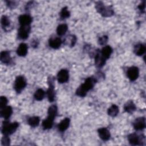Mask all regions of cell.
<instances>
[{"label": "cell", "instance_id": "d6986e66", "mask_svg": "<svg viewBox=\"0 0 146 146\" xmlns=\"http://www.w3.org/2000/svg\"><path fill=\"white\" fill-rule=\"evenodd\" d=\"M145 46L142 43H138L134 46L133 52L134 53L138 56H141L143 55L145 52Z\"/></svg>", "mask_w": 146, "mask_h": 146}, {"label": "cell", "instance_id": "cb8c5ba5", "mask_svg": "<svg viewBox=\"0 0 146 146\" xmlns=\"http://www.w3.org/2000/svg\"><path fill=\"white\" fill-rule=\"evenodd\" d=\"M53 123L54 119L47 117L46 119L43 120L42 125L44 129H48L52 128L53 125Z\"/></svg>", "mask_w": 146, "mask_h": 146}, {"label": "cell", "instance_id": "9c48e42d", "mask_svg": "<svg viewBox=\"0 0 146 146\" xmlns=\"http://www.w3.org/2000/svg\"><path fill=\"white\" fill-rule=\"evenodd\" d=\"M133 126L135 130L141 131L145 127V119L144 117L136 118L133 122Z\"/></svg>", "mask_w": 146, "mask_h": 146}, {"label": "cell", "instance_id": "3957f363", "mask_svg": "<svg viewBox=\"0 0 146 146\" xmlns=\"http://www.w3.org/2000/svg\"><path fill=\"white\" fill-rule=\"evenodd\" d=\"M19 126V124L17 122L10 123L9 121H4L3 122L1 132L4 135H10L15 132Z\"/></svg>", "mask_w": 146, "mask_h": 146}, {"label": "cell", "instance_id": "4dcf8cb0", "mask_svg": "<svg viewBox=\"0 0 146 146\" xmlns=\"http://www.w3.org/2000/svg\"><path fill=\"white\" fill-rule=\"evenodd\" d=\"M1 144L2 145H9L10 144V139L7 135H4L2 138Z\"/></svg>", "mask_w": 146, "mask_h": 146}, {"label": "cell", "instance_id": "ffe728a7", "mask_svg": "<svg viewBox=\"0 0 146 146\" xmlns=\"http://www.w3.org/2000/svg\"><path fill=\"white\" fill-rule=\"evenodd\" d=\"M136 106L132 100H128L124 106V110L125 112L131 113L136 110Z\"/></svg>", "mask_w": 146, "mask_h": 146}, {"label": "cell", "instance_id": "4fadbf2b", "mask_svg": "<svg viewBox=\"0 0 146 146\" xmlns=\"http://www.w3.org/2000/svg\"><path fill=\"white\" fill-rule=\"evenodd\" d=\"M98 132L100 138L103 141H107L110 139L111 134L107 128H100L98 129Z\"/></svg>", "mask_w": 146, "mask_h": 146}, {"label": "cell", "instance_id": "2e32d148", "mask_svg": "<svg viewBox=\"0 0 146 146\" xmlns=\"http://www.w3.org/2000/svg\"><path fill=\"white\" fill-rule=\"evenodd\" d=\"M13 113V109L10 106H6L3 108L1 109L0 115L2 117H3L5 119H8Z\"/></svg>", "mask_w": 146, "mask_h": 146}, {"label": "cell", "instance_id": "83f0119b", "mask_svg": "<svg viewBox=\"0 0 146 146\" xmlns=\"http://www.w3.org/2000/svg\"><path fill=\"white\" fill-rule=\"evenodd\" d=\"M44 96H45V92L42 88L38 89L35 91V92L34 95V97L35 99L36 100H38V101L42 100L44 98Z\"/></svg>", "mask_w": 146, "mask_h": 146}, {"label": "cell", "instance_id": "8fae6325", "mask_svg": "<svg viewBox=\"0 0 146 146\" xmlns=\"http://www.w3.org/2000/svg\"><path fill=\"white\" fill-rule=\"evenodd\" d=\"M106 59L101 55L100 51L99 50L96 51L95 54V63L97 67L101 68L106 63Z\"/></svg>", "mask_w": 146, "mask_h": 146}, {"label": "cell", "instance_id": "d590c367", "mask_svg": "<svg viewBox=\"0 0 146 146\" xmlns=\"http://www.w3.org/2000/svg\"><path fill=\"white\" fill-rule=\"evenodd\" d=\"M38 45V41L36 40V39L35 40H33L31 42V46L34 47V48H35L37 47V46Z\"/></svg>", "mask_w": 146, "mask_h": 146}, {"label": "cell", "instance_id": "f546056e", "mask_svg": "<svg viewBox=\"0 0 146 146\" xmlns=\"http://www.w3.org/2000/svg\"><path fill=\"white\" fill-rule=\"evenodd\" d=\"M60 18L61 19H64L68 18L70 16V13L68 11L67 7H64L62 8L61 11L59 13Z\"/></svg>", "mask_w": 146, "mask_h": 146}, {"label": "cell", "instance_id": "9a60e30c", "mask_svg": "<svg viewBox=\"0 0 146 146\" xmlns=\"http://www.w3.org/2000/svg\"><path fill=\"white\" fill-rule=\"evenodd\" d=\"M62 43V41L61 39L58 37H51L48 41L49 46L54 49H58L59 48Z\"/></svg>", "mask_w": 146, "mask_h": 146}, {"label": "cell", "instance_id": "484cf974", "mask_svg": "<svg viewBox=\"0 0 146 146\" xmlns=\"http://www.w3.org/2000/svg\"><path fill=\"white\" fill-rule=\"evenodd\" d=\"M107 112L111 117H115L119 113V107L115 104H112L108 109Z\"/></svg>", "mask_w": 146, "mask_h": 146}, {"label": "cell", "instance_id": "603a6c76", "mask_svg": "<svg viewBox=\"0 0 146 146\" xmlns=\"http://www.w3.org/2000/svg\"><path fill=\"white\" fill-rule=\"evenodd\" d=\"M58 112V108L56 105L51 106L48 110V117L54 120V118L56 117Z\"/></svg>", "mask_w": 146, "mask_h": 146}, {"label": "cell", "instance_id": "e0dca14e", "mask_svg": "<svg viewBox=\"0 0 146 146\" xmlns=\"http://www.w3.org/2000/svg\"><path fill=\"white\" fill-rule=\"evenodd\" d=\"M27 45L25 43H21L17 49V54L19 56H25L27 53Z\"/></svg>", "mask_w": 146, "mask_h": 146}, {"label": "cell", "instance_id": "7c38bea8", "mask_svg": "<svg viewBox=\"0 0 146 146\" xmlns=\"http://www.w3.org/2000/svg\"><path fill=\"white\" fill-rule=\"evenodd\" d=\"M18 21L21 26H30L33 19L32 17L28 14H22L19 17Z\"/></svg>", "mask_w": 146, "mask_h": 146}, {"label": "cell", "instance_id": "7402d4cb", "mask_svg": "<svg viewBox=\"0 0 146 146\" xmlns=\"http://www.w3.org/2000/svg\"><path fill=\"white\" fill-rule=\"evenodd\" d=\"M64 43L71 47H73L76 42V37L74 35H68L64 40Z\"/></svg>", "mask_w": 146, "mask_h": 146}, {"label": "cell", "instance_id": "8992f818", "mask_svg": "<svg viewBox=\"0 0 146 146\" xmlns=\"http://www.w3.org/2000/svg\"><path fill=\"white\" fill-rule=\"evenodd\" d=\"M26 80L23 76H18L14 82V88L17 93H20L26 86Z\"/></svg>", "mask_w": 146, "mask_h": 146}, {"label": "cell", "instance_id": "6da1fadb", "mask_svg": "<svg viewBox=\"0 0 146 146\" xmlns=\"http://www.w3.org/2000/svg\"><path fill=\"white\" fill-rule=\"evenodd\" d=\"M96 78H94V76L88 77L87 78L84 83L82 84L76 90V95L80 96V97H84L86 95L87 92L93 88L96 82Z\"/></svg>", "mask_w": 146, "mask_h": 146}, {"label": "cell", "instance_id": "277c9868", "mask_svg": "<svg viewBox=\"0 0 146 146\" xmlns=\"http://www.w3.org/2000/svg\"><path fill=\"white\" fill-rule=\"evenodd\" d=\"M128 139L130 144L132 145H141L144 143V136H141L136 133L129 134L128 136Z\"/></svg>", "mask_w": 146, "mask_h": 146}, {"label": "cell", "instance_id": "7a4b0ae2", "mask_svg": "<svg viewBox=\"0 0 146 146\" xmlns=\"http://www.w3.org/2000/svg\"><path fill=\"white\" fill-rule=\"evenodd\" d=\"M95 8L97 11L104 17H111L114 14L113 10L111 6H105L104 4L100 1L96 3Z\"/></svg>", "mask_w": 146, "mask_h": 146}, {"label": "cell", "instance_id": "1f68e13d", "mask_svg": "<svg viewBox=\"0 0 146 146\" xmlns=\"http://www.w3.org/2000/svg\"><path fill=\"white\" fill-rule=\"evenodd\" d=\"M7 103V98L3 96H1V98H0V108H1V109L6 107Z\"/></svg>", "mask_w": 146, "mask_h": 146}, {"label": "cell", "instance_id": "4316f807", "mask_svg": "<svg viewBox=\"0 0 146 146\" xmlns=\"http://www.w3.org/2000/svg\"><path fill=\"white\" fill-rule=\"evenodd\" d=\"M68 30V26L66 24L59 25L56 29L57 34L59 36H62L66 34Z\"/></svg>", "mask_w": 146, "mask_h": 146}, {"label": "cell", "instance_id": "ba28073f", "mask_svg": "<svg viewBox=\"0 0 146 146\" xmlns=\"http://www.w3.org/2000/svg\"><path fill=\"white\" fill-rule=\"evenodd\" d=\"M139 68L135 66H132L129 68L127 71V75L131 81H134L137 79L139 76Z\"/></svg>", "mask_w": 146, "mask_h": 146}, {"label": "cell", "instance_id": "52a82bcc", "mask_svg": "<svg viewBox=\"0 0 146 146\" xmlns=\"http://www.w3.org/2000/svg\"><path fill=\"white\" fill-rule=\"evenodd\" d=\"M30 30V26H21L18 31V38L22 40L26 39L29 37Z\"/></svg>", "mask_w": 146, "mask_h": 146}, {"label": "cell", "instance_id": "d6a6232c", "mask_svg": "<svg viewBox=\"0 0 146 146\" xmlns=\"http://www.w3.org/2000/svg\"><path fill=\"white\" fill-rule=\"evenodd\" d=\"M108 40V36L107 35H103L100 37L98 39V43L100 45H104Z\"/></svg>", "mask_w": 146, "mask_h": 146}, {"label": "cell", "instance_id": "30bf717a", "mask_svg": "<svg viewBox=\"0 0 146 146\" xmlns=\"http://www.w3.org/2000/svg\"><path fill=\"white\" fill-rule=\"evenodd\" d=\"M69 79V74L67 70L62 69L57 74V79L59 83H64L67 82Z\"/></svg>", "mask_w": 146, "mask_h": 146}, {"label": "cell", "instance_id": "836d02e7", "mask_svg": "<svg viewBox=\"0 0 146 146\" xmlns=\"http://www.w3.org/2000/svg\"><path fill=\"white\" fill-rule=\"evenodd\" d=\"M5 2L6 3L7 6L10 8V9H14L17 6V3L15 1H6Z\"/></svg>", "mask_w": 146, "mask_h": 146}, {"label": "cell", "instance_id": "5b68a950", "mask_svg": "<svg viewBox=\"0 0 146 146\" xmlns=\"http://www.w3.org/2000/svg\"><path fill=\"white\" fill-rule=\"evenodd\" d=\"M54 77L50 76L48 78V88L47 91V95L50 102H52L54 100L55 97V92L54 90Z\"/></svg>", "mask_w": 146, "mask_h": 146}, {"label": "cell", "instance_id": "e575fe53", "mask_svg": "<svg viewBox=\"0 0 146 146\" xmlns=\"http://www.w3.org/2000/svg\"><path fill=\"white\" fill-rule=\"evenodd\" d=\"M145 1H143V2H141V3H140L139 6H138V9L141 12V13H144L145 11Z\"/></svg>", "mask_w": 146, "mask_h": 146}, {"label": "cell", "instance_id": "d4e9b609", "mask_svg": "<svg viewBox=\"0 0 146 146\" xmlns=\"http://www.w3.org/2000/svg\"><path fill=\"white\" fill-rule=\"evenodd\" d=\"M40 121V119L38 116H33L30 117L27 120L28 124L32 127H37Z\"/></svg>", "mask_w": 146, "mask_h": 146}, {"label": "cell", "instance_id": "ac0fdd59", "mask_svg": "<svg viewBox=\"0 0 146 146\" xmlns=\"http://www.w3.org/2000/svg\"><path fill=\"white\" fill-rule=\"evenodd\" d=\"M70 120L69 118L68 117L64 118L58 125V128L59 131H60V132L65 131L68 128L70 125Z\"/></svg>", "mask_w": 146, "mask_h": 146}, {"label": "cell", "instance_id": "5bb4252c", "mask_svg": "<svg viewBox=\"0 0 146 146\" xmlns=\"http://www.w3.org/2000/svg\"><path fill=\"white\" fill-rule=\"evenodd\" d=\"M0 60L2 63L9 64L11 63L12 58H11L10 52L9 51H3L0 54Z\"/></svg>", "mask_w": 146, "mask_h": 146}, {"label": "cell", "instance_id": "44dd1931", "mask_svg": "<svg viewBox=\"0 0 146 146\" xmlns=\"http://www.w3.org/2000/svg\"><path fill=\"white\" fill-rule=\"evenodd\" d=\"M112 52V48L110 46H105L100 51L101 55L107 60L108 59Z\"/></svg>", "mask_w": 146, "mask_h": 146}, {"label": "cell", "instance_id": "f1b7e54d", "mask_svg": "<svg viewBox=\"0 0 146 146\" xmlns=\"http://www.w3.org/2000/svg\"><path fill=\"white\" fill-rule=\"evenodd\" d=\"M1 23L2 27L4 30L5 29L7 28L10 25V21L9 18L6 15H3L1 17Z\"/></svg>", "mask_w": 146, "mask_h": 146}]
</instances>
